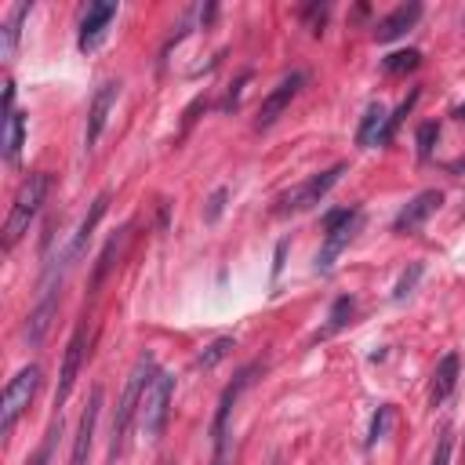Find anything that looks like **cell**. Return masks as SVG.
<instances>
[{
    "label": "cell",
    "mask_w": 465,
    "mask_h": 465,
    "mask_svg": "<svg viewBox=\"0 0 465 465\" xmlns=\"http://www.w3.org/2000/svg\"><path fill=\"white\" fill-rule=\"evenodd\" d=\"M418 18H421V4H400V7H392L385 18H378V25H374V40L389 44V40L403 36Z\"/></svg>",
    "instance_id": "2e32d148"
},
{
    "label": "cell",
    "mask_w": 465,
    "mask_h": 465,
    "mask_svg": "<svg viewBox=\"0 0 465 465\" xmlns=\"http://www.w3.org/2000/svg\"><path fill=\"white\" fill-rule=\"evenodd\" d=\"M341 174H345V163H334V167H327V171L312 174L309 182H302V185L287 189V193L276 200V214H298V211H309L312 203H320V200L338 185V178H341Z\"/></svg>",
    "instance_id": "5b68a950"
},
{
    "label": "cell",
    "mask_w": 465,
    "mask_h": 465,
    "mask_svg": "<svg viewBox=\"0 0 465 465\" xmlns=\"http://www.w3.org/2000/svg\"><path fill=\"white\" fill-rule=\"evenodd\" d=\"M127 232H131V229L124 225V229H120V232H116V236L105 243V251H102V258H98V265H94V283H98V280H102V276H105V272L116 265L113 258H120V251H124V243H127Z\"/></svg>",
    "instance_id": "44dd1931"
},
{
    "label": "cell",
    "mask_w": 465,
    "mask_h": 465,
    "mask_svg": "<svg viewBox=\"0 0 465 465\" xmlns=\"http://www.w3.org/2000/svg\"><path fill=\"white\" fill-rule=\"evenodd\" d=\"M116 98H120V80H105V84L94 91L91 109H87V127H84V149H87V153L98 145V138H102V131H105V124H109V113H113Z\"/></svg>",
    "instance_id": "ba28073f"
},
{
    "label": "cell",
    "mask_w": 465,
    "mask_h": 465,
    "mask_svg": "<svg viewBox=\"0 0 465 465\" xmlns=\"http://www.w3.org/2000/svg\"><path fill=\"white\" fill-rule=\"evenodd\" d=\"M418 62H421V51H414V47H407V51H392L381 65H385V73H411V69H418Z\"/></svg>",
    "instance_id": "603a6c76"
},
{
    "label": "cell",
    "mask_w": 465,
    "mask_h": 465,
    "mask_svg": "<svg viewBox=\"0 0 465 465\" xmlns=\"http://www.w3.org/2000/svg\"><path fill=\"white\" fill-rule=\"evenodd\" d=\"M98 414H102V389H91L87 407H84V414H80V429H76V440H73L69 465H87V454H91V443H94Z\"/></svg>",
    "instance_id": "7c38bea8"
},
{
    "label": "cell",
    "mask_w": 465,
    "mask_h": 465,
    "mask_svg": "<svg viewBox=\"0 0 465 465\" xmlns=\"http://www.w3.org/2000/svg\"><path fill=\"white\" fill-rule=\"evenodd\" d=\"M454 116H458V120H465V105H458V109H454Z\"/></svg>",
    "instance_id": "4dcf8cb0"
},
{
    "label": "cell",
    "mask_w": 465,
    "mask_h": 465,
    "mask_svg": "<svg viewBox=\"0 0 465 465\" xmlns=\"http://www.w3.org/2000/svg\"><path fill=\"white\" fill-rule=\"evenodd\" d=\"M84 352H87V327L76 323L69 345H65V360H62V371H58V389H54V407H62L76 385V374H80V363H84Z\"/></svg>",
    "instance_id": "9c48e42d"
},
{
    "label": "cell",
    "mask_w": 465,
    "mask_h": 465,
    "mask_svg": "<svg viewBox=\"0 0 465 465\" xmlns=\"http://www.w3.org/2000/svg\"><path fill=\"white\" fill-rule=\"evenodd\" d=\"M385 124H389V113L381 102H371L363 120H360V131H356V142L360 145H381L385 142Z\"/></svg>",
    "instance_id": "d6986e66"
},
{
    "label": "cell",
    "mask_w": 465,
    "mask_h": 465,
    "mask_svg": "<svg viewBox=\"0 0 465 465\" xmlns=\"http://www.w3.org/2000/svg\"><path fill=\"white\" fill-rule=\"evenodd\" d=\"M222 207H225V189H214V193H211V200H207V211H203V222H218V214H222Z\"/></svg>",
    "instance_id": "f1b7e54d"
},
{
    "label": "cell",
    "mask_w": 465,
    "mask_h": 465,
    "mask_svg": "<svg viewBox=\"0 0 465 465\" xmlns=\"http://www.w3.org/2000/svg\"><path fill=\"white\" fill-rule=\"evenodd\" d=\"M171 396H174V374L156 371L142 392V403H138V429L145 440H156L163 432L167 414H171Z\"/></svg>",
    "instance_id": "3957f363"
},
{
    "label": "cell",
    "mask_w": 465,
    "mask_h": 465,
    "mask_svg": "<svg viewBox=\"0 0 465 465\" xmlns=\"http://www.w3.org/2000/svg\"><path fill=\"white\" fill-rule=\"evenodd\" d=\"M458 371H461V356H458V352H447V356L436 363V371H432V392H429L432 407L443 403V400L454 392V385H458Z\"/></svg>",
    "instance_id": "e0dca14e"
},
{
    "label": "cell",
    "mask_w": 465,
    "mask_h": 465,
    "mask_svg": "<svg viewBox=\"0 0 465 465\" xmlns=\"http://www.w3.org/2000/svg\"><path fill=\"white\" fill-rule=\"evenodd\" d=\"M153 374H156V371H153V360H149V356H142V360L134 363V371L127 374V385H124V396H120V407H116V414H113V429H109V465H113L116 454L124 450V436H127V429H131V421H134V414H138L142 392H145V385H149Z\"/></svg>",
    "instance_id": "7a4b0ae2"
},
{
    "label": "cell",
    "mask_w": 465,
    "mask_h": 465,
    "mask_svg": "<svg viewBox=\"0 0 465 465\" xmlns=\"http://www.w3.org/2000/svg\"><path fill=\"white\" fill-rule=\"evenodd\" d=\"M418 276H421V262H414L403 276H400V283H396V291H392V298L400 302V298H407L411 291H414V283H418Z\"/></svg>",
    "instance_id": "4316f807"
},
{
    "label": "cell",
    "mask_w": 465,
    "mask_h": 465,
    "mask_svg": "<svg viewBox=\"0 0 465 465\" xmlns=\"http://www.w3.org/2000/svg\"><path fill=\"white\" fill-rule=\"evenodd\" d=\"M105 207H109V193H102V196H94V203H91V211L84 214V222H80V229H76V236H73V243L65 247V254H69V262H76L80 254H84V247H87V240H91V232H94V225L102 222V214H105Z\"/></svg>",
    "instance_id": "ac0fdd59"
},
{
    "label": "cell",
    "mask_w": 465,
    "mask_h": 465,
    "mask_svg": "<svg viewBox=\"0 0 465 465\" xmlns=\"http://www.w3.org/2000/svg\"><path fill=\"white\" fill-rule=\"evenodd\" d=\"M392 425H396V407H392V403H381V407H378V414H374V421H371V432H367V447H374L378 440H385Z\"/></svg>",
    "instance_id": "7402d4cb"
},
{
    "label": "cell",
    "mask_w": 465,
    "mask_h": 465,
    "mask_svg": "<svg viewBox=\"0 0 465 465\" xmlns=\"http://www.w3.org/2000/svg\"><path fill=\"white\" fill-rule=\"evenodd\" d=\"M429 465H450V436L440 440V447H436V454H432Z\"/></svg>",
    "instance_id": "f546056e"
},
{
    "label": "cell",
    "mask_w": 465,
    "mask_h": 465,
    "mask_svg": "<svg viewBox=\"0 0 465 465\" xmlns=\"http://www.w3.org/2000/svg\"><path fill=\"white\" fill-rule=\"evenodd\" d=\"M258 367H243L240 374H236V381L232 385H225V392H222V400H218V414H214V461L211 465H225V458H229V414H232V403L240 400V392L251 385V374H254Z\"/></svg>",
    "instance_id": "52a82bcc"
},
{
    "label": "cell",
    "mask_w": 465,
    "mask_h": 465,
    "mask_svg": "<svg viewBox=\"0 0 465 465\" xmlns=\"http://www.w3.org/2000/svg\"><path fill=\"white\" fill-rule=\"evenodd\" d=\"M36 389H40V367H36V363L22 367V371L7 381L4 400H0V436H11V429L18 425V418L25 414V407L33 403Z\"/></svg>",
    "instance_id": "277c9868"
},
{
    "label": "cell",
    "mask_w": 465,
    "mask_h": 465,
    "mask_svg": "<svg viewBox=\"0 0 465 465\" xmlns=\"http://www.w3.org/2000/svg\"><path fill=\"white\" fill-rule=\"evenodd\" d=\"M22 138H25V120H22V113L15 109V84L4 80V138H0V145H4V160H7V163L18 160Z\"/></svg>",
    "instance_id": "30bf717a"
},
{
    "label": "cell",
    "mask_w": 465,
    "mask_h": 465,
    "mask_svg": "<svg viewBox=\"0 0 465 465\" xmlns=\"http://www.w3.org/2000/svg\"><path fill=\"white\" fill-rule=\"evenodd\" d=\"M229 349H232V338H218V341H214V345H211V349H207V352L196 360V367H214V363H218V360H222Z\"/></svg>",
    "instance_id": "83f0119b"
},
{
    "label": "cell",
    "mask_w": 465,
    "mask_h": 465,
    "mask_svg": "<svg viewBox=\"0 0 465 465\" xmlns=\"http://www.w3.org/2000/svg\"><path fill=\"white\" fill-rule=\"evenodd\" d=\"M33 4H15L4 18V29H0V58H11L15 47H18V36H22V22L29 18Z\"/></svg>",
    "instance_id": "ffe728a7"
},
{
    "label": "cell",
    "mask_w": 465,
    "mask_h": 465,
    "mask_svg": "<svg viewBox=\"0 0 465 465\" xmlns=\"http://www.w3.org/2000/svg\"><path fill=\"white\" fill-rule=\"evenodd\" d=\"M47 189H51V174H47V171H36V174H29V178L18 185L15 203H11V211H7V222H4V247H7V251L22 240V232L29 229V222L40 214V203H44Z\"/></svg>",
    "instance_id": "6da1fadb"
},
{
    "label": "cell",
    "mask_w": 465,
    "mask_h": 465,
    "mask_svg": "<svg viewBox=\"0 0 465 465\" xmlns=\"http://www.w3.org/2000/svg\"><path fill=\"white\" fill-rule=\"evenodd\" d=\"M305 84V76L302 73H291V76H283L272 91H269V98L262 102V109H258V116H254V127L262 131V127H269V124H276V116L291 105V98L298 94V87Z\"/></svg>",
    "instance_id": "4fadbf2b"
},
{
    "label": "cell",
    "mask_w": 465,
    "mask_h": 465,
    "mask_svg": "<svg viewBox=\"0 0 465 465\" xmlns=\"http://www.w3.org/2000/svg\"><path fill=\"white\" fill-rule=\"evenodd\" d=\"M116 4H91L87 7V15H84V22H80V51H94L102 40H105V33H109V25H113V18H116Z\"/></svg>",
    "instance_id": "5bb4252c"
},
{
    "label": "cell",
    "mask_w": 465,
    "mask_h": 465,
    "mask_svg": "<svg viewBox=\"0 0 465 465\" xmlns=\"http://www.w3.org/2000/svg\"><path fill=\"white\" fill-rule=\"evenodd\" d=\"M440 203H443V193H440V189H425V193H418V196H414L411 203H403V211L392 218V232H414L418 225H425L429 214L440 211Z\"/></svg>",
    "instance_id": "8fae6325"
},
{
    "label": "cell",
    "mask_w": 465,
    "mask_h": 465,
    "mask_svg": "<svg viewBox=\"0 0 465 465\" xmlns=\"http://www.w3.org/2000/svg\"><path fill=\"white\" fill-rule=\"evenodd\" d=\"M349 316H352V298H338L334 309H331V323L320 331V338H331L334 331H341V327L349 323Z\"/></svg>",
    "instance_id": "cb8c5ba5"
},
{
    "label": "cell",
    "mask_w": 465,
    "mask_h": 465,
    "mask_svg": "<svg viewBox=\"0 0 465 465\" xmlns=\"http://www.w3.org/2000/svg\"><path fill=\"white\" fill-rule=\"evenodd\" d=\"M54 312H58V287H40V302H36V309L29 312V323H25V341H29V345H40V341H44V334H47Z\"/></svg>",
    "instance_id": "9a60e30c"
},
{
    "label": "cell",
    "mask_w": 465,
    "mask_h": 465,
    "mask_svg": "<svg viewBox=\"0 0 465 465\" xmlns=\"http://www.w3.org/2000/svg\"><path fill=\"white\" fill-rule=\"evenodd\" d=\"M58 432H62V418H54L51 421V429H47V436H44V443H40V450L25 461V465H47L51 461V450H54V440H58Z\"/></svg>",
    "instance_id": "d4e9b609"
},
{
    "label": "cell",
    "mask_w": 465,
    "mask_h": 465,
    "mask_svg": "<svg viewBox=\"0 0 465 465\" xmlns=\"http://www.w3.org/2000/svg\"><path fill=\"white\" fill-rule=\"evenodd\" d=\"M356 229H360V211L356 207H345V211L327 214V240H323V247L316 254V272H331V265L338 262V254L352 243Z\"/></svg>",
    "instance_id": "8992f818"
},
{
    "label": "cell",
    "mask_w": 465,
    "mask_h": 465,
    "mask_svg": "<svg viewBox=\"0 0 465 465\" xmlns=\"http://www.w3.org/2000/svg\"><path fill=\"white\" fill-rule=\"evenodd\" d=\"M436 138H440V127H436V124H421V127H418V156H421V160L432 156Z\"/></svg>",
    "instance_id": "484cf974"
}]
</instances>
